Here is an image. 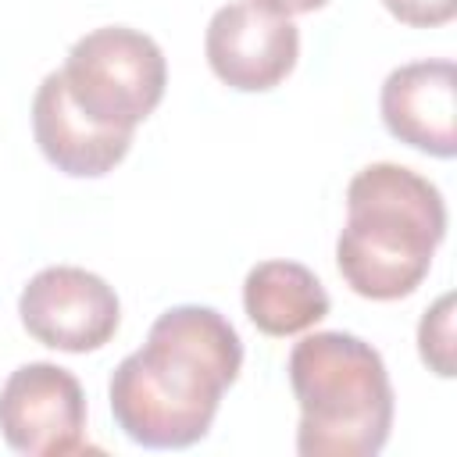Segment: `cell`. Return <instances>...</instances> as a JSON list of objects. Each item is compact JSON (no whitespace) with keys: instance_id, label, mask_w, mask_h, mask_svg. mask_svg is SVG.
I'll use <instances>...</instances> for the list:
<instances>
[{"instance_id":"1","label":"cell","mask_w":457,"mask_h":457,"mask_svg":"<svg viewBox=\"0 0 457 457\" xmlns=\"http://www.w3.org/2000/svg\"><path fill=\"white\" fill-rule=\"evenodd\" d=\"M243 368L239 332L204 303L168 307L107 386L118 428L150 450H182L211 432L221 393Z\"/></svg>"},{"instance_id":"2","label":"cell","mask_w":457,"mask_h":457,"mask_svg":"<svg viewBox=\"0 0 457 457\" xmlns=\"http://www.w3.org/2000/svg\"><path fill=\"white\" fill-rule=\"evenodd\" d=\"M446 236L443 193L418 171L378 161L346 186V225L336 239L343 282L364 300L411 296Z\"/></svg>"},{"instance_id":"3","label":"cell","mask_w":457,"mask_h":457,"mask_svg":"<svg viewBox=\"0 0 457 457\" xmlns=\"http://www.w3.org/2000/svg\"><path fill=\"white\" fill-rule=\"evenodd\" d=\"M303 457H371L393 428V386L371 343L350 332L303 336L289 353Z\"/></svg>"},{"instance_id":"4","label":"cell","mask_w":457,"mask_h":457,"mask_svg":"<svg viewBox=\"0 0 457 457\" xmlns=\"http://www.w3.org/2000/svg\"><path fill=\"white\" fill-rule=\"evenodd\" d=\"M61 79L82 114L96 125L132 132L161 104L168 64L146 32L104 25L71 43Z\"/></svg>"},{"instance_id":"5","label":"cell","mask_w":457,"mask_h":457,"mask_svg":"<svg viewBox=\"0 0 457 457\" xmlns=\"http://www.w3.org/2000/svg\"><path fill=\"white\" fill-rule=\"evenodd\" d=\"M0 436L25 457L86 450V393L79 378L50 361L11 371L0 389Z\"/></svg>"},{"instance_id":"6","label":"cell","mask_w":457,"mask_h":457,"mask_svg":"<svg viewBox=\"0 0 457 457\" xmlns=\"http://www.w3.org/2000/svg\"><path fill=\"white\" fill-rule=\"evenodd\" d=\"M18 314L36 343L86 353L111 343L121 321V303L100 275L75 264H54L29 278L18 296Z\"/></svg>"},{"instance_id":"7","label":"cell","mask_w":457,"mask_h":457,"mask_svg":"<svg viewBox=\"0 0 457 457\" xmlns=\"http://www.w3.org/2000/svg\"><path fill=\"white\" fill-rule=\"evenodd\" d=\"M204 50L211 71L225 86L239 93H264L296 68L300 32L286 14L236 0L211 14Z\"/></svg>"},{"instance_id":"8","label":"cell","mask_w":457,"mask_h":457,"mask_svg":"<svg viewBox=\"0 0 457 457\" xmlns=\"http://www.w3.org/2000/svg\"><path fill=\"white\" fill-rule=\"evenodd\" d=\"M382 121L386 129L432 157L450 161L457 154V68L453 61H414L400 64L382 82Z\"/></svg>"},{"instance_id":"9","label":"cell","mask_w":457,"mask_h":457,"mask_svg":"<svg viewBox=\"0 0 457 457\" xmlns=\"http://www.w3.org/2000/svg\"><path fill=\"white\" fill-rule=\"evenodd\" d=\"M32 132L43 157L57 171L75 179L107 175L114 164H121V157L132 146L129 129L96 125L89 114L75 107L61 71H50L32 96Z\"/></svg>"},{"instance_id":"10","label":"cell","mask_w":457,"mask_h":457,"mask_svg":"<svg viewBox=\"0 0 457 457\" xmlns=\"http://www.w3.org/2000/svg\"><path fill=\"white\" fill-rule=\"evenodd\" d=\"M243 311L264 336H296L328 314L318 275L296 261H261L243 278Z\"/></svg>"},{"instance_id":"11","label":"cell","mask_w":457,"mask_h":457,"mask_svg":"<svg viewBox=\"0 0 457 457\" xmlns=\"http://www.w3.org/2000/svg\"><path fill=\"white\" fill-rule=\"evenodd\" d=\"M418 353L439 378H450L457 371L453 364V293H443L425 311L418 325Z\"/></svg>"},{"instance_id":"12","label":"cell","mask_w":457,"mask_h":457,"mask_svg":"<svg viewBox=\"0 0 457 457\" xmlns=\"http://www.w3.org/2000/svg\"><path fill=\"white\" fill-rule=\"evenodd\" d=\"M386 11L414 29H432V25H446L457 14V0H382Z\"/></svg>"},{"instance_id":"13","label":"cell","mask_w":457,"mask_h":457,"mask_svg":"<svg viewBox=\"0 0 457 457\" xmlns=\"http://www.w3.org/2000/svg\"><path fill=\"white\" fill-rule=\"evenodd\" d=\"M250 4H257V7H264V11H271V14H286V18H293V14L318 11V7H325L328 0H250Z\"/></svg>"}]
</instances>
